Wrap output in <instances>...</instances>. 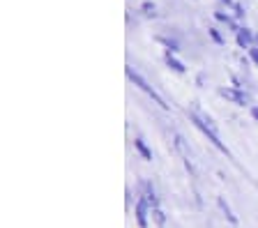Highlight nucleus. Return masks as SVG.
<instances>
[{"instance_id":"18","label":"nucleus","mask_w":258,"mask_h":228,"mask_svg":"<svg viewBox=\"0 0 258 228\" xmlns=\"http://www.w3.org/2000/svg\"><path fill=\"white\" fill-rule=\"evenodd\" d=\"M132 201H134V194H132V189H124V205L132 207Z\"/></svg>"},{"instance_id":"1","label":"nucleus","mask_w":258,"mask_h":228,"mask_svg":"<svg viewBox=\"0 0 258 228\" xmlns=\"http://www.w3.org/2000/svg\"><path fill=\"white\" fill-rule=\"evenodd\" d=\"M187 115H189V120H191V125L196 127V129H199L201 134H203L205 138H208V141L217 147V150H221L224 155H231V152H228V147L224 145V141L219 138V131H217V122L210 118V115L199 113V111H194V109L187 111Z\"/></svg>"},{"instance_id":"15","label":"nucleus","mask_w":258,"mask_h":228,"mask_svg":"<svg viewBox=\"0 0 258 228\" xmlns=\"http://www.w3.org/2000/svg\"><path fill=\"white\" fill-rule=\"evenodd\" d=\"M208 37L212 39V42L217 44V46H224L226 44V39H224V35L219 33V30H217V28H208Z\"/></svg>"},{"instance_id":"22","label":"nucleus","mask_w":258,"mask_h":228,"mask_svg":"<svg viewBox=\"0 0 258 228\" xmlns=\"http://www.w3.org/2000/svg\"><path fill=\"white\" fill-rule=\"evenodd\" d=\"M219 3H224V5L228 7V10H231V7H233V3H235V0H219Z\"/></svg>"},{"instance_id":"5","label":"nucleus","mask_w":258,"mask_h":228,"mask_svg":"<svg viewBox=\"0 0 258 228\" xmlns=\"http://www.w3.org/2000/svg\"><path fill=\"white\" fill-rule=\"evenodd\" d=\"M150 212H152V205L148 203L145 196H139L134 203V217H136V226L139 228H148V219H150Z\"/></svg>"},{"instance_id":"11","label":"nucleus","mask_w":258,"mask_h":228,"mask_svg":"<svg viewBox=\"0 0 258 228\" xmlns=\"http://www.w3.org/2000/svg\"><path fill=\"white\" fill-rule=\"evenodd\" d=\"M134 150L141 155V159H145V162H152V150H150V145L141 138V136H136L134 138Z\"/></svg>"},{"instance_id":"6","label":"nucleus","mask_w":258,"mask_h":228,"mask_svg":"<svg viewBox=\"0 0 258 228\" xmlns=\"http://www.w3.org/2000/svg\"><path fill=\"white\" fill-rule=\"evenodd\" d=\"M136 189H139V196L148 198V203H150L152 207H159V196H157V189H155V185H152V180L141 178L139 182H136Z\"/></svg>"},{"instance_id":"14","label":"nucleus","mask_w":258,"mask_h":228,"mask_svg":"<svg viewBox=\"0 0 258 228\" xmlns=\"http://www.w3.org/2000/svg\"><path fill=\"white\" fill-rule=\"evenodd\" d=\"M150 217H152V221H155L159 228L166 226V214H164V210H161V207H152Z\"/></svg>"},{"instance_id":"4","label":"nucleus","mask_w":258,"mask_h":228,"mask_svg":"<svg viewBox=\"0 0 258 228\" xmlns=\"http://www.w3.org/2000/svg\"><path fill=\"white\" fill-rule=\"evenodd\" d=\"M219 95L226 102L235 104V106H249V104H251V97H249L242 88H219Z\"/></svg>"},{"instance_id":"7","label":"nucleus","mask_w":258,"mask_h":228,"mask_svg":"<svg viewBox=\"0 0 258 228\" xmlns=\"http://www.w3.org/2000/svg\"><path fill=\"white\" fill-rule=\"evenodd\" d=\"M235 42H237V46H240V49H251L253 44H256V35H253L251 28L242 26L240 30H237V35H235Z\"/></svg>"},{"instance_id":"16","label":"nucleus","mask_w":258,"mask_h":228,"mask_svg":"<svg viewBox=\"0 0 258 228\" xmlns=\"http://www.w3.org/2000/svg\"><path fill=\"white\" fill-rule=\"evenodd\" d=\"M233 17L237 19V21H242V19L247 17V10H244V5H242V3H233Z\"/></svg>"},{"instance_id":"9","label":"nucleus","mask_w":258,"mask_h":228,"mask_svg":"<svg viewBox=\"0 0 258 228\" xmlns=\"http://www.w3.org/2000/svg\"><path fill=\"white\" fill-rule=\"evenodd\" d=\"M164 62H166V67L171 71H175V74H184V71H187L184 62H182V60H177L175 53H171V51H166V55H164Z\"/></svg>"},{"instance_id":"3","label":"nucleus","mask_w":258,"mask_h":228,"mask_svg":"<svg viewBox=\"0 0 258 228\" xmlns=\"http://www.w3.org/2000/svg\"><path fill=\"white\" fill-rule=\"evenodd\" d=\"M173 145H175V150H177V155L182 157V162H184V169L189 171V175H196V171H194V164H191V152H189V145H187V141H184V136L182 134H177V131H173Z\"/></svg>"},{"instance_id":"23","label":"nucleus","mask_w":258,"mask_h":228,"mask_svg":"<svg viewBox=\"0 0 258 228\" xmlns=\"http://www.w3.org/2000/svg\"><path fill=\"white\" fill-rule=\"evenodd\" d=\"M256 46H258V35H256Z\"/></svg>"},{"instance_id":"8","label":"nucleus","mask_w":258,"mask_h":228,"mask_svg":"<svg viewBox=\"0 0 258 228\" xmlns=\"http://www.w3.org/2000/svg\"><path fill=\"white\" fill-rule=\"evenodd\" d=\"M215 19L219 23H224V26H228V30H231L233 35H237V30L242 28V26H237L235 17H231V14H228V12H224V10H215Z\"/></svg>"},{"instance_id":"20","label":"nucleus","mask_w":258,"mask_h":228,"mask_svg":"<svg viewBox=\"0 0 258 228\" xmlns=\"http://www.w3.org/2000/svg\"><path fill=\"white\" fill-rule=\"evenodd\" d=\"M231 83H233V88H242V81L237 76H231Z\"/></svg>"},{"instance_id":"21","label":"nucleus","mask_w":258,"mask_h":228,"mask_svg":"<svg viewBox=\"0 0 258 228\" xmlns=\"http://www.w3.org/2000/svg\"><path fill=\"white\" fill-rule=\"evenodd\" d=\"M251 118L258 122V106H251Z\"/></svg>"},{"instance_id":"10","label":"nucleus","mask_w":258,"mask_h":228,"mask_svg":"<svg viewBox=\"0 0 258 228\" xmlns=\"http://www.w3.org/2000/svg\"><path fill=\"white\" fill-rule=\"evenodd\" d=\"M217 205H219L221 214H224V217H226V221L231 223V226H237V214L231 210V205L226 203V198H224V196H219V198H217Z\"/></svg>"},{"instance_id":"17","label":"nucleus","mask_w":258,"mask_h":228,"mask_svg":"<svg viewBox=\"0 0 258 228\" xmlns=\"http://www.w3.org/2000/svg\"><path fill=\"white\" fill-rule=\"evenodd\" d=\"M247 55H249V60H251L253 65L258 67V46H256V44H253L251 49H247Z\"/></svg>"},{"instance_id":"2","label":"nucleus","mask_w":258,"mask_h":228,"mask_svg":"<svg viewBox=\"0 0 258 228\" xmlns=\"http://www.w3.org/2000/svg\"><path fill=\"white\" fill-rule=\"evenodd\" d=\"M124 74H127L129 83H134V86H136V88H139V90H143V93H145V95H148V97H150V99H152V102H155V104H157V106H159V109H164V111H171V106H168V104H166V102H164V97H161V95H159V93H157L155 88H152V86H150V83L145 81L143 76H141V74H139V71H136V69H134V67H132V65H127V67H124Z\"/></svg>"},{"instance_id":"19","label":"nucleus","mask_w":258,"mask_h":228,"mask_svg":"<svg viewBox=\"0 0 258 228\" xmlns=\"http://www.w3.org/2000/svg\"><path fill=\"white\" fill-rule=\"evenodd\" d=\"M196 86H199V88L205 86V74H199V76H196Z\"/></svg>"},{"instance_id":"13","label":"nucleus","mask_w":258,"mask_h":228,"mask_svg":"<svg viewBox=\"0 0 258 228\" xmlns=\"http://www.w3.org/2000/svg\"><path fill=\"white\" fill-rule=\"evenodd\" d=\"M139 10H141V14H143V17H148V19H155L157 17V5H155V3H150V0H145Z\"/></svg>"},{"instance_id":"12","label":"nucleus","mask_w":258,"mask_h":228,"mask_svg":"<svg viewBox=\"0 0 258 228\" xmlns=\"http://www.w3.org/2000/svg\"><path fill=\"white\" fill-rule=\"evenodd\" d=\"M155 39H157V42H159L166 51H171V53H177V51H180V42H177V39H171V37H166V35H157Z\"/></svg>"}]
</instances>
